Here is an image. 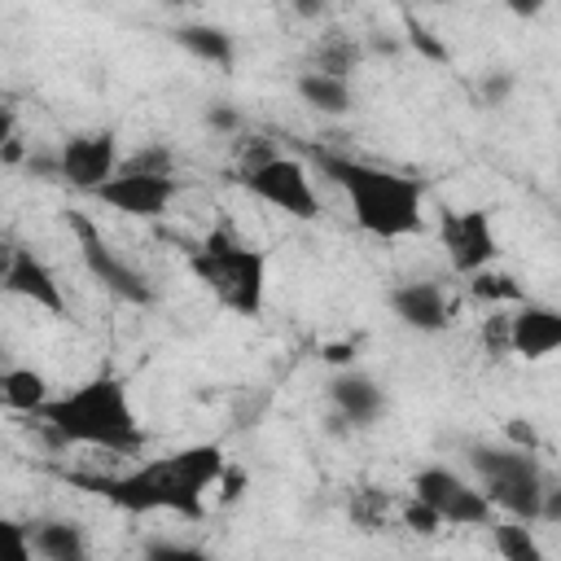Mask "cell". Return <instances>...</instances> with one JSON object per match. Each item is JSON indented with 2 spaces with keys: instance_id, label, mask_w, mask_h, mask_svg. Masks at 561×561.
Returning a JSON list of instances; mask_svg holds the SVG:
<instances>
[{
  "instance_id": "obj_9",
  "label": "cell",
  "mask_w": 561,
  "mask_h": 561,
  "mask_svg": "<svg viewBox=\"0 0 561 561\" xmlns=\"http://www.w3.org/2000/svg\"><path fill=\"white\" fill-rule=\"evenodd\" d=\"M438 241L447 250V263L465 276L482 272L495 263V228H491V215L486 210H443L438 215Z\"/></svg>"
},
{
  "instance_id": "obj_12",
  "label": "cell",
  "mask_w": 561,
  "mask_h": 561,
  "mask_svg": "<svg viewBox=\"0 0 561 561\" xmlns=\"http://www.w3.org/2000/svg\"><path fill=\"white\" fill-rule=\"evenodd\" d=\"M4 289L13 298H31L35 307L61 316L66 311V298H61V280L53 276V267L31 250V245H9V259H4Z\"/></svg>"
},
{
  "instance_id": "obj_26",
  "label": "cell",
  "mask_w": 561,
  "mask_h": 561,
  "mask_svg": "<svg viewBox=\"0 0 561 561\" xmlns=\"http://www.w3.org/2000/svg\"><path fill=\"white\" fill-rule=\"evenodd\" d=\"M482 346H486V355H508L513 351V324H508V316L491 311V320L482 324Z\"/></svg>"
},
{
  "instance_id": "obj_36",
  "label": "cell",
  "mask_w": 561,
  "mask_h": 561,
  "mask_svg": "<svg viewBox=\"0 0 561 561\" xmlns=\"http://www.w3.org/2000/svg\"><path fill=\"white\" fill-rule=\"evenodd\" d=\"M438 4H447V0H438Z\"/></svg>"
},
{
  "instance_id": "obj_19",
  "label": "cell",
  "mask_w": 561,
  "mask_h": 561,
  "mask_svg": "<svg viewBox=\"0 0 561 561\" xmlns=\"http://www.w3.org/2000/svg\"><path fill=\"white\" fill-rule=\"evenodd\" d=\"M298 96L316 110V114H346L355 105V92H351V79L342 75H324V70H302L298 75Z\"/></svg>"
},
{
  "instance_id": "obj_34",
  "label": "cell",
  "mask_w": 561,
  "mask_h": 561,
  "mask_svg": "<svg viewBox=\"0 0 561 561\" xmlns=\"http://www.w3.org/2000/svg\"><path fill=\"white\" fill-rule=\"evenodd\" d=\"M158 4H167V9H180V4H193V0H158Z\"/></svg>"
},
{
  "instance_id": "obj_31",
  "label": "cell",
  "mask_w": 561,
  "mask_h": 561,
  "mask_svg": "<svg viewBox=\"0 0 561 561\" xmlns=\"http://www.w3.org/2000/svg\"><path fill=\"white\" fill-rule=\"evenodd\" d=\"M539 522H552V526H561V482H548V486H543Z\"/></svg>"
},
{
  "instance_id": "obj_1",
  "label": "cell",
  "mask_w": 561,
  "mask_h": 561,
  "mask_svg": "<svg viewBox=\"0 0 561 561\" xmlns=\"http://www.w3.org/2000/svg\"><path fill=\"white\" fill-rule=\"evenodd\" d=\"M228 460L219 443H193L171 456H158L131 473H75L70 482L127 508V513H180V517H202L206 513V491L224 478Z\"/></svg>"
},
{
  "instance_id": "obj_14",
  "label": "cell",
  "mask_w": 561,
  "mask_h": 561,
  "mask_svg": "<svg viewBox=\"0 0 561 561\" xmlns=\"http://www.w3.org/2000/svg\"><path fill=\"white\" fill-rule=\"evenodd\" d=\"M390 311L399 316V324H408V329H416V333H438V329H447V320H451L447 294H443L434 280L394 285V289H390Z\"/></svg>"
},
{
  "instance_id": "obj_27",
  "label": "cell",
  "mask_w": 561,
  "mask_h": 561,
  "mask_svg": "<svg viewBox=\"0 0 561 561\" xmlns=\"http://www.w3.org/2000/svg\"><path fill=\"white\" fill-rule=\"evenodd\" d=\"M140 552H145L149 561H202V557H206L202 548H193V543H175V539H149Z\"/></svg>"
},
{
  "instance_id": "obj_29",
  "label": "cell",
  "mask_w": 561,
  "mask_h": 561,
  "mask_svg": "<svg viewBox=\"0 0 561 561\" xmlns=\"http://www.w3.org/2000/svg\"><path fill=\"white\" fill-rule=\"evenodd\" d=\"M408 35H412V44H416L425 57H434V61H443V57H447V53H443V44H438V39H434L425 26H416L412 18H408Z\"/></svg>"
},
{
  "instance_id": "obj_20",
  "label": "cell",
  "mask_w": 561,
  "mask_h": 561,
  "mask_svg": "<svg viewBox=\"0 0 561 561\" xmlns=\"http://www.w3.org/2000/svg\"><path fill=\"white\" fill-rule=\"evenodd\" d=\"M491 543H495V552H500L504 561H539V557H543V548H539L530 522H517V517L500 522V526L491 530Z\"/></svg>"
},
{
  "instance_id": "obj_3",
  "label": "cell",
  "mask_w": 561,
  "mask_h": 561,
  "mask_svg": "<svg viewBox=\"0 0 561 561\" xmlns=\"http://www.w3.org/2000/svg\"><path fill=\"white\" fill-rule=\"evenodd\" d=\"M311 158H316L320 175H329L346 193V202L355 210V224L368 237L394 241V237L421 232V206H425V184L421 180L373 167V162H359V158H346V153H333V149H316Z\"/></svg>"
},
{
  "instance_id": "obj_33",
  "label": "cell",
  "mask_w": 561,
  "mask_h": 561,
  "mask_svg": "<svg viewBox=\"0 0 561 561\" xmlns=\"http://www.w3.org/2000/svg\"><path fill=\"white\" fill-rule=\"evenodd\" d=\"M294 9H298L302 18H324L329 4H324V0H294Z\"/></svg>"
},
{
  "instance_id": "obj_32",
  "label": "cell",
  "mask_w": 561,
  "mask_h": 561,
  "mask_svg": "<svg viewBox=\"0 0 561 561\" xmlns=\"http://www.w3.org/2000/svg\"><path fill=\"white\" fill-rule=\"evenodd\" d=\"M500 4H504V9L513 13V18H539L548 0H500Z\"/></svg>"
},
{
  "instance_id": "obj_7",
  "label": "cell",
  "mask_w": 561,
  "mask_h": 561,
  "mask_svg": "<svg viewBox=\"0 0 561 561\" xmlns=\"http://www.w3.org/2000/svg\"><path fill=\"white\" fill-rule=\"evenodd\" d=\"M241 188L254 193L259 202L294 215V219H316L320 215V197L311 188V175L298 158H280V153H267L263 162H250L241 167Z\"/></svg>"
},
{
  "instance_id": "obj_10",
  "label": "cell",
  "mask_w": 561,
  "mask_h": 561,
  "mask_svg": "<svg viewBox=\"0 0 561 561\" xmlns=\"http://www.w3.org/2000/svg\"><path fill=\"white\" fill-rule=\"evenodd\" d=\"M57 158H61V180L70 188H83V193H96L123 162L114 131H75L61 140Z\"/></svg>"
},
{
  "instance_id": "obj_28",
  "label": "cell",
  "mask_w": 561,
  "mask_h": 561,
  "mask_svg": "<svg viewBox=\"0 0 561 561\" xmlns=\"http://www.w3.org/2000/svg\"><path fill=\"white\" fill-rule=\"evenodd\" d=\"M513 92V75H504V70H495V75H486L482 79V96L491 101V105H504V96Z\"/></svg>"
},
{
  "instance_id": "obj_11",
  "label": "cell",
  "mask_w": 561,
  "mask_h": 561,
  "mask_svg": "<svg viewBox=\"0 0 561 561\" xmlns=\"http://www.w3.org/2000/svg\"><path fill=\"white\" fill-rule=\"evenodd\" d=\"M175 193H180L175 175H145V171H114L96 188V197L105 206H114L118 215H131V219H158Z\"/></svg>"
},
{
  "instance_id": "obj_4",
  "label": "cell",
  "mask_w": 561,
  "mask_h": 561,
  "mask_svg": "<svg viewBox=\"0 0 561 561\" xmlns=\"http://www.w3.org/2000/svg\"><path fill=\"white\" fill-rule=\"evenodd\" d=\"M193 276L215 294L219 307L237 316H259L267 298V254L228 228H215L193 254H188Z\"/></svg>"
},
{
  "instance_id": "obj_17",
  "label": "cell",
  "mask_w": 561,
  "mask_h": 561,
  "mask_svg": "<svg viewBox=\"0 0 561 561\" xmlns=\"http://www.w3.org/2000/svg\"><path fill=\"white\" fill-rule=\"evenodd\" d=\"M53 399L48 390V377L35 373V368H4L0 373V403L18 416H35L44 403Z\"/></svg>"
},
{
  "instance_id": "obj_15",
  "label": "cell",
  "mask_w": 561,
  "mask_h": 561,
  "mask_svg": "<svg viewBox=\"0 0 561 561\" xmlns=\"http://www.w3.org/2000/svg\"><path fill=\"white\" fill-rule=\"evenodd\" d=\"M329 403H333V412H342V421L351 425V430H368V425H377L381 421V412H386V394H381V386L368 377V373H337L333 381H329Z\"/></svg>"
},
{
  "instance_id": "obj_2",
  "label": "cell",
  "mask_w": 561,
  "mask_h": 561,
  "mask_svg": "<svg viewBox=\"0 0 561 561\" xmlns=\"http://www.w3.org/2000/svg\"><path fill=\"white\" fill-rule=\"evenodd\" d=\"M31 425L53 443V447H105V451H140L145 447V425L131 408L127 381L114 373H96L79 381L66 394H53Z\"/></svg>"
},
{
  "instance_id": "obj_5",
  "label": "cell",
  "mask_w": 561,
  "mask_h": 561,
  "mask_svg": "<svg viewBox=\"0 0 561 561\" xmlns=\"http://www.w3.org/2000/svg\"><path fill=\"white\" fill-rule=\"evenodd\" d=\"M469 469L478 473V486L495 508H504L517 522H539L543 504V469L526 447H500V443H473Z\"/></svg>"
},
{
  "instance_id": "obj_6",
  "label": "cell",
  "mask_w": 561,
  "mask_h": 561,
  "mask_svg": "<svg viewBox=\"0 0 561 561\" xmlns=\"http://www.w3.org/2000/svg\"><path fill=\"white\" fill-rule=\"evenodd\" d=\"M70 219V228H75V237H79V254H83V267L92 272V280L105 289V294H114L118 302H127V307H153V280L140 272V267H131L114 245H105V237L79 215V210H70L66 215Z\"/></svg>"
},
{
  "instance_id": "obj_23",
  "label": "cell",
  "mask_w": 561,
  "mask_h": 561,
  "mask_svg": "<svg viewBox=\"0 0 561 561\" xmlns=\"http://www.w3.org/2000/svg\"><path fill=\"white\" fill-rule=\"evenodd\" d=\"M469 289H473V298L478 302H491V307H500V302H526L522 298V285L513 280V276H504V272H491V267H482V272H473L469 276Z\"/></svg>"
},
{
  "instance_id": "obj_30",
  "label": "cell",
  "mask_w": 561,
  "mask_h": 561,
  "mask_svg": "<svg viewBox=\"0 0 561 561\" xmlns=\"http://www.w3.org/2000/svg\"><path fill=\"white\" fill-rule=\"evenodd\" d=\"M206 127H215V131H237V127H241V114H237L232 105H210V110H206Z\"/></svg>"
},
{
  "instance_id": "obj_35",
  "label": "cell",
  "mask_w": 561,
  "mask_h": 561,
  "mask_svg": "<svg viewBox=\"0 0 561 561\" xmlns=\"http://www.w3.org/2000/svg\"><path fill=\"white\" fill-rule=\"evenodd\" d=\"M557 180H561V158H557Z\"/></svg>"
},
{
  "instance_id": "obj_16",
  "label": "cell",
  "mask_w": 561,
  "mask_h": 561,
  "mask_svg": "<svg viewBox=\"0 0 561 561\" xmlns=\"http://www.w3.org/2000/svg\"><path fill=\"white\" fill-rule=\"evenodd\" d=\"M22 552L31 557H44V561H83L88 557V535L79 522H66V517H44L35 522L31 539L22 543Z\"/></svg>"
},
{
  "instance_id": "obj_8",
  "label": "cell",
  "mask_w": 561,
  "mask_h": 561,
  "mask_svg": "<svg viewBox=\"0 0 561 561\" xmlns=\"http://www.w3.org/2000/svg\"><path fill=\"white\" fill-rule=\"evenodd\" d=\"M412 495L430 500L447 526H491V513H495V504L486 500L482 486H469L460 473H451L443 465L421 469L412 478Z\"/></svg>"
},
{
  "instance_id": "obj_25",
  "label": "cell",
  "mask_w": 561,
  "mask_h": 561,
  "mask_svg": "<svg viewBox=\"0 0 561 561\" xmlns=\"http://www.w3.org/2000/svg\"><path fill=\"white\" fill-rule=\"evenodd\" d=\"M403 526H408V530H416V535H434V530H438V526H447V522L438 517V508H434L430 500L412 495V500L403 504Z\"/></svg>"
},
{
  "instance_id": "obj_21",
  "label": "cell",
  "mask_w": 561,
  "mask_h": 561,
  "mask_svg": "<svg viewBox=\"0 0 561 561\" xmlns=\"http://www.w3.org/2000/svg\"><path fill=\"white\" fill-rule=\"evenodd\" d=\"M359 66V44L351 35H324L316 48H311V70H324V75H351Z\"/></svg>"
},
{
  "instance_id": "obj_24",
  "label": "cell",
  "mask_w": 561,
  "mask_h": 561,
  "mask_svg": "<svg viewBox=\"0 0 561 561\" xmlns=\"http://www.w3.org/2000/svg\"><path fill=\"white\" fill-rule=\"evenodd\" d=\"M118 171H145V175H175V158L167 145H145L140 153L123 158Z\"/></svg>"
},
{
  "instance_id": "obj_18",
  "label": "cell",
  "mask_w": 561,
  "mask_h": 561,
  "mask_svg": "<svg viewBox=\"0 0 561 561\" xmlns=\"http://www.w3.org/2000/svg\"><path fill=\"white\" fill-rule=\"evenodd\" d=\"M171 39L184 53H193L197 61H210V66H232V57H237L232 35L224 26H210V22H184V26L171 31Z\"/></svg>"
},
{
  "instance_id": "obj_13",
  "label": "cell",
  "mask_w": 561,
  "mask_h": 561,
  "mask_svg": "<svg viewBox=\"0 0 561 561\" xmlns=\"http://www.w3.org/2000/svg\"><path fill=\"white\" fill-rule=\"evenodd\" d=\"M508 324H513V355L517 359H548L552 351H561V307L517 302Z\"/></svg>"
},
{
  "instance_id": "obj_22",
  "label": "cell",
  "mask_w": 561,
  "mask_h": 561,
  "mask_svg": "<svg viewBox=\"0 0 561 561\" xmlns=\"http://www.w3.org/2000/svg\"><path fill=\"white\" fill-rule=\"evenodd\" d=\"M346 513H351L355 526H364V530H381V526L390 522V495L377 491V486H355L351 500H346Z\"/></svg>"
}]
</instances>
